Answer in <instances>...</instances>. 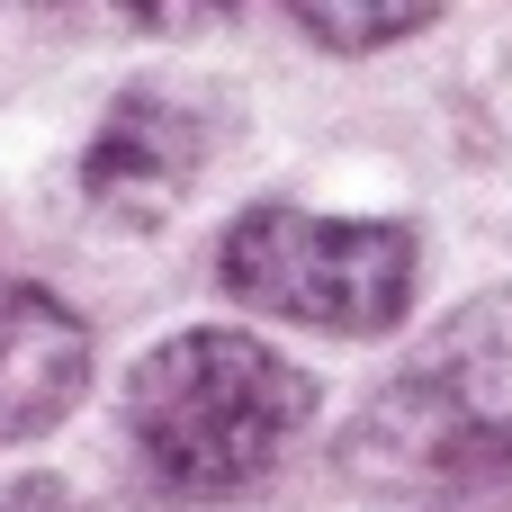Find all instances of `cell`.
Returning <instances> with one entry per match:
<instances>
[{"mask_svg": "<svg viewBox=\"0 0 512 512\" xmlns=\"http://www.w3.org/2000/svg\"><path fill=\"white\" fill-rule=\"evenodd\" d=\"M198 171H207V117L171 90H126V99H108V117L81 153V198L108 225H162Z\"/></svg>", "mask_w": 512, "mask_h": 512, "instance_id": "4", "label": "cell"}, {"mask_svg": "<svg viewBox=\"0 0 512 512\" xmlns=\"http://www.w3.org/2000/svg\"><path fill=\"white\" fill-rule=\"evenodd\" d=\"M342 468L387 495L512 477V288L468 297L423 360L369 396V414L342 432Z\"/></svg>", "mask_w": 512, "mask_h": 512, "instance_id": "2", "label": "cell"}, {"mask_svg": "<svg viewBox=\"0 0 512 512\" xmlns=\"http://www.w3.org/2000/svg\"><path fill=\"white\" fill-rule=\"evenodd\" d=\"M81 396H90V324L45 288L0 279V441L54 432Z\"/></svg>", "mask_w": 512, "mask_h": 512, "instance_id": "5", "label": "cell"}, {"mask_svg": "<svg viewBox=\"0 0 512 512\" xmlns=\"http://www.w3.org/2000/svg\"><path fill=\"white\" fill-rule=\"evenodd\" d=\"M414 270H423L414 225H396V216H306V207H279V198L243 207L216 243L225 297H243L252 315L306 324V333H342V342L396 333L405 306H414Z\"/></svg>", "mask_w": 512, "mask_h": 512, "instance_id": "3", "label": "cell"}, {"mask_svg": "<svg viewBox=\"0 0 512 512\" xmlns=\"http://www.w3.org/2000/svg\"><path fill=\"white\" fill-rule=\"evenodd\" d=\"M297 27H306L315 45H333V54H378V45H396V36H423L432 9H297Z\"/></svg>", "mask_w": 512, "mask_h": 512, "instance_id": "6", "label": "cell"}, {"mask_svg": "<svg viewBox=\"0 0 512 512\" xmlns=\"http://www.w3.org/2000/svg\"><path fill=\"white\" fill-rule=\"evenodd\" d=\"M315 423V378L252 333L189 324L153 342L126 378L135 459L171 495H234L279 468V450Z\"/></svg>", "mask_w": 512, "mask_h": 512, "instance_id": "1", "label": "cell"}]
</instances>
